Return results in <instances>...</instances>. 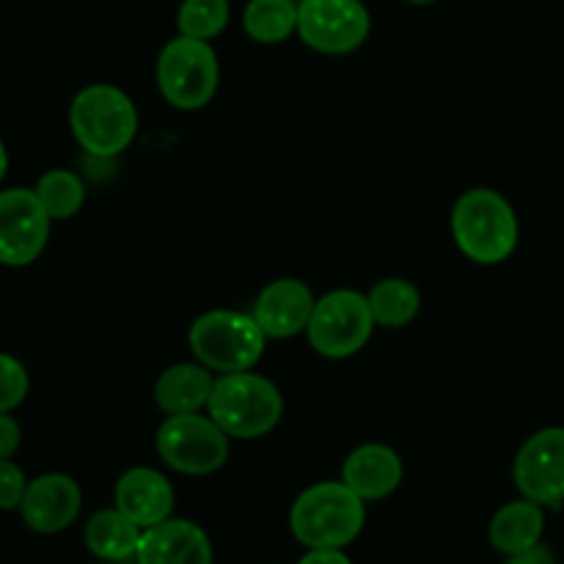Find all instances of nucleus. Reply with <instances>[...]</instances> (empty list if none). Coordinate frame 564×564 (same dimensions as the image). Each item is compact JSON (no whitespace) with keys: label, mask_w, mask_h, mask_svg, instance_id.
I'll return each instance as SVG.
<instances>
[{"label":"nucleus","mask_w":564,"mask_h":564,"mask_svg":"<svg viewBox=\"0 0 564 564\" xmlns=\"http://www.w3.org/2000/svg\"><path fill=\"white\" fill-rule=\"evenodd\" d=\"M268 341L251 312H237V308L204 312L187 328L191 356L215 375L257 369L268 350Z\"/></svg>","instance_id":"5"},{"label":"nucleus","mask_w":564,"mask_h":564,"mask_svg":"<svg viewBox=\"0 0 564 564\" xmlns=\"http://www.w3.org/2000/svg\"><path fill=\"white\" fill-rule=\"evenodd\" d=\"M113 507L141 529L158 527V523L169 521L174 516V485L158 468L135 466L116 479Z\"/></svg>","instance_id":"14"},{"label":"nucleus","mask_w":564,"mask_h":564,"mask_svg":"<svg viewBox=\"0 0 564 564\" xmlns=\"http://www.w3.org/2000/svg\"><path fill=\"white\" fill-rule=\"evenodd\" d=\"M317 295L301 279H275L262 286L251 306V317L268 339H295L306 334Z\"/></svg>","instance_id":"12"},{"label":"nucleus","mask_w":564,"mask_h":564,"mask_svg":"<svg viewBox=\"0 0 564 564\" xmlns=\"http://www.w3.org/2000/svg\"><path fill=\"white\" fill-rule=\"evenodd\" d=\"M369 308L378 328H405L422 312V292L413 281L400 279V275H389L369 286L367 292Z\"/></svg>","instance_id":"20"},{"label":"nucleus","mask_w":564,"mask_h":564,"mask_svg":"<svg viewBox=\"0 0 564 564\" xmlns=\"http://www.w3.org/2000/svg\"><path fill=\"white\" fill-rule=\"evenodd\" d=\"M158 457L182 477H209L220 471L231 455V438L207 411L165 416L154 435Z\"/></svg>","instance_id":"7"},{"label":"nucleus","mask_w":564,"mask_h":564,"mask_svg":"<svg viewBox=\"0 0 564 564\" xmlns=\"http://www.w3.org/2000/svg\"><path fill=\"white\" fill-rule=\"evenodd\" d=\"M449 229L457 251L482 268L507 262L521 240L516 207L494 187H471L460 193L452 207Z\"/></svg>","instance_id":"1"},{"label":"nucleus","mask_w":564,"mask_h":564,"mask_svg":"<svg viewBox=\"0 0 564 564\" xmlns=\"http://www.w3.org/2000/svg\"><path fill=\"white\" fill-rule=\"evenodd\" d=\"M218 375L209 372L204 364L193 361L171 364L154 380V405L165 413V416H182V413H198L207 411L209 394Z\"/></svg>","instance_id":"17"},{"label":"nucleus","mask_w":564,"mask_h":564,"mask_svg":"<svg viewBox=\"0 0 564 564\" xmlns=\"http://www.w3.org/2000/svg\"><path fill=\"white\" fill-rule=\"evenodd\" d=\"M512 482L523 499L540 507L564 501V427H543L529 435L512 460Z\"/></svg>","instance_id":"11"},{"label":"nucleus","mask_w":564,"mask_h":564,"mask_svg":"<svg viewBox=\"0 0 564 564\" xmlns=\"http://www.w3.org/2000/svg\"><path fill=\"white\" fill-rule=\"evenodd\" d=\"M408 6H433V3H438V0H405Z\"/></svg>","instance_id":"30"},{"label":"nucleus","mask_w":564,"mask_h":564,"mask_svg":"<svg viewBox=\"0 0 564 564\" xmlns=\"http://www.w3.org/2000/svg\"><path fill=\"white\" fill-rule=\"evenodd\" d=\"M138 108L124 88L113 83H91L80 88L69 105V130L77 147L97 160H113L135 143Z\"/></svg>","instance_id":"2"},{"label":"nucleus","mask_w":564,"mask_h":564,"mask_svg":"<svg viewBox=\"0 0 564 564\" xmlns=\"http://www.w3.org/2000/svg\"><path fill=\"white\" fill-rule=\"evenodd\" d=\"M36 196L47 215L55 220H72L86 204V185L80 176L69 169H50L39 176Z\"/></svg>","instance_id":"22"},{"label":"nucleus","mask_w":564,"mask_h":564,"mask_svg":"<svg viewBox=\"0 0 564 564\" xmlns=\"http://www.w3.org/2000/svg\"><path fill=\"white\" fill-rule=\"evenodd\" d=\"M545 532V507L534 505L529 499L510 501V505L499 507L490 521V543L499 554L512 556L521 551L534 549L543 540Z\"/></svg>","instance_id":"18"},{"label":"nucleus","mask_w":564,"mask_h":564,"mask_svg":"<svg viewBox=\"0 0 564 564\" xmlns=\"http://www.w3.org/2000/svg\"><path fill=\"white\" fill-rule=\"evenodd\" d=\"M83 507L80 485L69 474L50 471L31 479L20 505L22 523L36 534H58L77 521Z\"/></svg>","instance_id":"13"},{"label":"nucleus","mask_w":564,"mask_h":564,"mask_svg":"<svg viewBox=\"0 0 564 564\" xmlns=\"http://www.w3.org/2000/svg\"><path fill=\"white\" fill-rule=\"evenodd\" d=\"M297 564H352L345 549H306V556H301Z\"/></svg>","instance_id":"27"},{"label":"nucleus","mask_w":564,"mask_h":564,"mask_svg":"<svg viewBox=\"0 0 564 564\" xmlns=\"http://www.w3.org/2000/svg\"><path fill=\"white\" fill-rule=\"evenodd\" d=\"M507 564H556V556L549 545L538 543L534 549L521 551V554H512L510 560H507Z\"/></svg>","instance_id":"28"},{"label":"nucleus","mask_w":564,"mask_h":564,"mask_svg":"<svg viewBox=\"0 0 564 564\" xmlns=\"http://www.w3.org/2000/svg\"><path fill=\"white\" fill-rule=\"evenodd\" d=\"M31 391V378L22 361L9 352H0V413H11L25 402Z\"/></svg>","instance_id":"24"},{"label":"nucleus","mask_w":564,"mask_h":564,"mask_svg":"<svg viewBox=\"0 0 564 564\" xmlns=\"http://www.w3.org/2000/svg\"><path fill=\"white\" fill-rule=\"evenodd\" d=\"M231 3L229 0H182L176 9V31L182 36L213 42L229 28Z\"/></svg>","instance_id":"23"},{"label":"nucleus","mask_w":564,"mask_h":564,"mask_svg":"<svg viewBox=\"0 0 564 564\" xmlns=\"http://www.w3.org/2000/svg\"><path fill=\"white\" fill-rule=\"evenodd\" d=\"M154 80L165 102L182 113L207 108L220 88V58L213 42L176 33L163 44L154 64Z\"/></svg>","instance_id":"6"},{"label":"nucleus","mask_w":564,"mask_h":564,"mask_svg":"<svg viewBox=\"0 0 564 564\" xmlns=\"http://www.w3.org/2000/svg\"><path fill=\"white\" fill-rule=\"evenodd\" d=\"M372 36L364 0H301L297 39L319 55H350Z\"/></svg>","instance_id":"9"},{"label":"nucleus","mask_w":564,"mask_h":564,"mask_svg":"<svg viewBox=\"0 0 564 564\" xmlns=\"http://www.w3.org/2000/svg\"><path fill=\"white\" fill-rule=\"evenodd\" d=\"M375 328L378 325H375L367 292L330 290L314 303L306 339L317 356L328 361H345L369 345Z\"/></svg>","instance_id":"8"},{"label":"nucleus","mask_w":564,"mask_h":564,"mask_svg":"<svg viewBox=\"0 0 564 564\" xmlns=\"http://www.w3.org/2000/svg\"><path fill=\"white\" fill-rule=\"evenodd\" d=\"M6 171H9V149H6L3 138H0V182L6 180Z\"/></svg>","instance_id":"29"},{"label":"nucleus","mask_w":564,"mask_h":564,"mask_svg":"<svg viewBox=\"0 0 564 564\" xmlns=\"http://www.w3.org/2000/svg\"><path fill=\"white\" fill-rule=\"evenodd\" d=\"M339 479L364 501H383L405 479L400 452L386 444H361L345 457Z\"/></svg>","instance_id":"16"},{"label":"nucleus","mask_w":564,"mask_h":564,"mask_svg":"<svg viewBox=\"0 0 564 564\" xmlns=\"http://www.w3.org/2000/svg\"><path fill=\"white\" fill-rule=\"evenodd\" d=\"M367 523V501L341 479L308 485L290 510V529L303 549H347Z\"/></svg>","instance_id":"3"},{"label":"nucleus","mask_w":564,"mask_h":564,"mask_svg":"<svg viewBox=\"0 0 564 564\" xmlns=\"http://www.w3.org/2000/svg\"><path fill=\"white\" fill-rule=\"evenodd\" d=\"M141 534L143 529L113 507V510H99L88 518L83 529V543L97 560L124 564L135 560Z\"/></svg>","instance_id":"19"},{"label":"nucleus","mask_w":564,"mask_h":564,"mask_svg":"<svg viewBox=\"0 0 564 564\" xmlns=\"http://www.w3.org/2000/svg\"><path fill=\"white\" fill-rule=\"evenodd\" d=\"M207 413L231 441H259L284 419V394L273 380L253 369L218 375Z\"/></svg>","instance_id":"4"},{"label":"nucleus","mask_w":564,"mask_h":564,"mask_svg":"<svg viewBox=\"0 0 564 564\" xmlns=\"http://www.w3.org/2000/svg\"><path fill=\"white\" fill-rule=\"evenodd\" d=\"M28 479L22 468L17 466L11 457L0 460V510H20L22 499H25Z\"/></svg>","instance_id":"25"},{"label":"nucleus","mask_w":564,"mask_h":564,"mask_svg":"<svg viewBox=\"0 0 564 564\" xmlns=\"http://www.w3.org/2000/svg\"><path fill=\"white\" fill-rule=\"evenodd\" d=\"M22 444V430L11 413H0V460L14 455Z\"/></svg>","instance_id":"26"},{"label":"nucleus","mask_w":564,"mask_h":564,"mask_svg":"<svg viewBox=\"0 0 564 564\" xmlns=\"http://www.w3.org/2000/svg\"><path fill=\"white\" fill-rule=\"evenodd\" d=\"M53 218L33 187L0 191V264L28 268L44 253Z\"/></svg>","instance_id":"10"},{"label":"nucleus","mask_w":564,"mask_h":564,"mask_svg":"<svg viewBox=\"0 0 564 564\" xmlns=\"http://www.w3.org/2000/svg\"><path fill=\"white\" fill-rule=\"evenodd\" d=\"M91 564H116V562H102V560H99V562H91Z\"/></svg>","instance_id":"31"},{"label":"nucleus","mask_w":564,"mask_h":564,"mask_svg":"<svg viewBox=\"0 0 564 564\" xmlns=\"http://www.w3.org/2000/svg\"><path fill=\"white\" fill-rule=\"evenodd\" d=\"M138 564H213V543L198 523L174 518L143 529Z\"/></svg>","instance_id":"15"},{"label":"nucleus","mask_w":564,"mask_h":564,"mask_svg":"<svg viewBox=\"0 0 564 564\" xmlns=\"http://www.w3.org/2000/svg\"><path fill=\"white\" fill-rule=\"evenodd\" d=\"M301 0H248L242 9V31L251 42L273 47L297 36Z\"/></svg>","instance_id":"21"}]
</instances>
